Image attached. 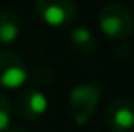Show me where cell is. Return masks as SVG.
Here are the masks:
<instances>
[{"label":"cell","instance_id":"4","mask_svg":"<svg viewBox=\"0 0 134 132\" xmlns=\"http://www.w3.org/2000/svg\"><path fill=\"white\" fill-rule=\"evenodd\" d=\"M29 80V69L24 59L12 51H0V86L17 90Z\"/></svg>","mask_w":134,"mask_h":132},{"label":"cell","instance_id":"3","mask_svg":"<svg viewBox=\"0 0 134 132\" xmlns=\"http://www.w3.org/2000/svg\"><path fill=\"white\" fill-rule=\"evenodd\" d=\"M34 10L37 17L51 27H65L76 17L75 0H36Z\"/></svg>","mask_w":134,"mask_h":132},{"label":"cell","instance_id":"10","mask_svg":"<svg viewBox=\"0 0 134 132\" xmlns=\"http://www.w3.org/2000/svg\"><path fill=\"white\" fill-rule=\"evenodd\" d=\"M29 78L39 86H48L53 81V71L49 68H46V66H36L29 73Z\"/></svg>","mask_w":134,"mask_h":132},{"label":"cell","instance_id":"1","mask_svg":"<svg viewBox=\"0 0 134 132\" xmlns=\"http://www.w3.org/2000/svg\"><path fill=\"white\" fill-rule=\"evenodd\" d=\"M98 27L110 39L124 41L134 29V14L126 3L112 2L100 10Z\"/></svg>","mask_w":134,"mask_h":132},{"label":"cell","instance_id":"8","mask_svg":"<svg viewBox=\"0 0 134 132\" xmlns=\"http://www.w3.org/2000/svg\"><path fill=\"white\" fill-rule=\"evenodd\" d=\"M22 24L12 12H0V46L12 44L19 39Z\"/></svg>","mask_w":134,"mask_h":132},{"label":"cell","instance_id":"7","mask_svg":"<svg viewBox=\"0 0 134 132\" xmlns=\"http://www.w3.org/2000/svg\"><path fill=\"white\" fill-rule=\"evenodd\" d=\"M68 39H70L71 47L78 54H82V56H90L95 51V43H97V41H95V36L88 27H85V26L73 27V29L70 31Z\"/></svg>","mask_w":134,"mask_h":132},{"label":"cell","instance_id":"6","mask_svg":"<svg viewBox=\"0 0 134 132\" xmlns=\"http://www.w3.org/2000/svg\"><path fill=\"white\" fill-rule=\"evenodd\" d=\"M15 107L19 115L26 120H37L48 112L49 100L41 88H26L19 93Z\"/></svg>","mask_w":134,"mask_h":132},{"label":"cell","instance_id":"11","mask_svg":"<svg viewBox=\"0 0 134 132\" xmlns=\"http://www.w3.org/2000/svg\"><path fill=\"white\" fill-rule=\"evenodd\" d=\"M7 132H31L27 127H20V125H15V127H10Z\"/></svg>","mask_w":134,"mask_h":132},{"label":"cell","instance_id":"9","mask_svg":"<svg viewBox=\"0 0 134 132\" xmlns=\"http://www.w3.org/2000/svg\"><path fill=\"white\" fill-rule=\"evenodd\" d=\"M12 122V107L5 95L0 93V132H7Z\"/></svg>","mask_w":134,"mask_h":132},{"label":"cell","instance_id":"2","mask_svg":"<svg viewBox=\"0 0 134 132\" xmlns=\"http://www.w3.org/2000/svg\"><path fill=\"white\" fill-rule=\"evenodd\" d=\"M100 103V88L95 81H83L71 88L68 98L70 115L73 122L85 125Z\"/></svg>","mask_w":134,"mask_h":132},{"label":"cell","instance_id":"5","mask_svg":"<svg viewBox=\"0 0 134 132\" xmlns=\"http://www.w3.org/2000/svg\"><path fill=\"white\" fill-rule=\"evenodd\" d=\"M105 124L110 132H132L134 102L127 97L114 98L105 110Z\"/></svg>","mask_w":134,"mask_h":132}]
</instances>
